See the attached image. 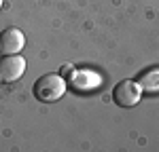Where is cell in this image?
<instances>
[{"instance_id": "obj_3", "label": "cell", "mask_w": 159, "mask_h": 152, "mask_svg": "<svg viewBox=\"0 0 159 152\" xmlns=\"http://www.w3.org/2000/svg\"><path fill=\"white\" fill-rule=\"evenodd\" d=\"M25 72V59L15 53V55H0V82H15L19 80Z\"/></svg>"}, {"instance_id": "obj_7", "label": "cell", "mask_w": 159, "mask_h": 152, "mask_svg": "<svg viewBox=\"0 0 159 152\" xmlns=\"http://www.w3.org/2000/svg\"><path fill=\"white\" fill-rule=\"evenodd\" d=\"M0 9H2V0H0Z\"/></svg>"}, {"instance_id": "obj_5", "label": "cell", "mask_w": 159, "mask_h": 152, "mask_svg": "<svg viewBox=\"0 0 159 152\" xmlns=\"http://www.w3.org/2000/svg\"><path fill=\"white\" fill-rule=\"evenodd\" d=\"M70 80H72V87L79 91H83V89H91V87H96V85H100V76L98 74H93V72H72V74L68 76Z\"/></svg>"}, {"instance_id": "obj_6", "label": "cell", "mask_w": 159, "mask_h": 152, "mask_svg": "<svg viewBox=\"0 0 159 152\" xmlns=\"http://www.w3.org/2000/svg\"><path fill=\"white\" fill-rule=\"evenodd\" d=\"M142 91H159V70H148L136 80Z\"/></svg>"}, {"instance_id": "obj_1", "label": "cell", "mask_w": 159, "mask_h": 152, "mask_svg": "<svg viewBox=\"0 0 159 152\" xmlns=\"http://www.w3.org/2000/svg\"><path fill=\"white\" fill-rule=\"evenodd\" d=\"M66 89H68V82L61 74H45L40 76L36 82H34V97L43 103H53V101L61 99L66 95Z\"/></svg>"}, {"instance_id": "obj_4", "label": "cell", "mask_w": 159, "mask_h": 152, "mask_svg": "<svg viewBox=\"0 0 159 152\" xmlns=\"http://www.w3.org/2000/svg\"><path fill=\"white\" fill-rule=\"evenodd\" d=\"M25 47V36L19 27H4L0 32V55H15Z\"/></svg>"}, {"instance_id": "obj_2", "label": "cell", "mask_w": 159, "mask_h": 152, "mask_svg": "<svg viewBox=\"0 0 159 152\" xmlns=\"http://www.w3.org/2000/svg\"><path fill=\"white\" fill-rule=\"evenodd\" d=\"M142 97V89L136 80H121L112 89V99L119 108H132Z\"/></svg>"}]
</instances>
